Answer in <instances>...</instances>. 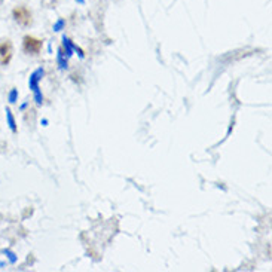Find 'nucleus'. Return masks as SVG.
Segmentation results:
<instances>
[{
	"mask_svg": "<svg viewBox=\"0 0 272 272\" xmlns=\"http://www.w3.org/2000/svg\"><path fill=\"white\" fill-rule=\"evenodd\" d=\"M23 46H24V51L27 54H32V55H36L42 51V40L40 39H36L33 36H26L24 40H23Z\"/></svg>",
	"mask_w": 272,
	"mask_h": 272,
	"instance_id": "f03ea898",
	"label": "nucleus"
},
{
	"mask_svg": "<svg viewBox=\"0 0 272 272\" xmlns=\"http://www.w3.org/2000/svg\"><path fill=\"white\" fill-rule=\"evenodd\" d=\"M11 58H12V43L9 40H5L0 43V63L6 66L9 64Z\"/></svg>",
	"mask_w": 272,
	"mask_h": 272,
	"instance_id": "7ed1b4c3",
	"label": "nucleus"
},
{
	"mask_svg": "<svg viewBox=\"0 0 272 272\" xmlns=\"http://www.w3.org/2000/svg\"><path fill=\"white\" fill-rule=\"evenodd\" d=\"M12 15H14V18H15V21H17L18 24H21L23 27H27V26L32 24V14H30V11H29L27 8H24V6L15 8L14 12H12Z\"/></svg>",
	"mask_w": 272,
	"mask_h": 272,
	"instance_id": "f257e3e1",
	"label": "nucleus"
}]
</instances>
